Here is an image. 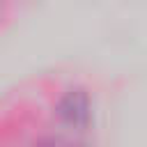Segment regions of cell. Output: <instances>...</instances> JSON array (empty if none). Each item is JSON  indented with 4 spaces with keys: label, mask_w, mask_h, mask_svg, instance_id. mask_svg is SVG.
Wrapping results in <instances>:
<instances>
[{
    "label": "cell",
    "mask_w": 147,
    "mask_h": 147,
    "mask_svg": "<svg viewBox=\"0 0 147 147\" xmlns=\"http://www.w3.org/2000/svg\"><path fill=\"white\" fill-rule=\"evenodd\" d=\"M60 117H62L67 124L83 126V124L90 119V103H87V96H85L80 90L69 92V94L60 101Z\"/></svg>",
    "instance_id": "6da1fadb"
},
{
    "label": "cell",
    "mask_w": 147,
    "mask_h": 147,
    "mask_svg": "<svg viewBox=\"0 0 147 147\" xmlns=\"http://www.w3.org/2000/svg\"><path fill=\"white\" fill-rule=\"evenodd\" d=\"M39 147H87V145H83V142H74V140H64V138H53V140L41 142Z\"/></svg>",
    "instance_id": "7a4b0ae2"
}]
</instances>
